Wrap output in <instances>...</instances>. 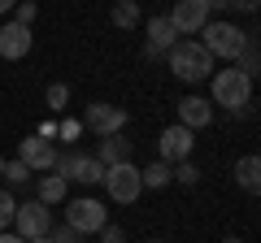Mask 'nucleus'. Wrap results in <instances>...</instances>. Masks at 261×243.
<instances>
[{
    "label": "nucleus",
    "mask_w": 261,
    "mask_h": 243,
    "mask_svg": "<svg viewBox=\"0 0 261 243\" xmlns=\"http://www.w3.org/2000/svg\"><path fill=\"white\" fill-rule=\"evenodd\" d=\"M35 200H39L44 208L65 204V200H70V183H65L61 174H39V183H35Z\"/></svg>",
    "instance_id": "2eb2a0df"
},
{
    "label": "nucleus",
    "mask_w": 261,
    "mask_h": 243,
    "mask_svg": "<svg viewBox=\"0 0 261 243\" xmlns=\"http://www.w3.org/2000/svg\"><path fill=\"white\" fill-rule=\"evenodd\" d=\"M166 66L178 83H205L214 74V56L200 48V39H178L174 48L166 52Z\"/></svg>",
    "instance_id": "f03ea898"
},
{
    "label": "nucleus",
    "mask_w": 261,
    "mask_h": 243,
    "mask_svg": "<svg viewBox=\"0 0 261 243\" xmlns=\"http://www.w3.org/2000/svg\"><path fill=\"white\" fill-rule=\"evenodd\" d=\"M79 131H83L79 122H61V135H65V139H79Z\"/></svg>",
    "instance_id": "bb28decb"
},
{
    "label": "nucleus",
    "mask_w": 261,
    "mask_h": 243,
    "mask_svg": "<svg viewBox=\"0 0 261 243\" xmlns=\"http://www.w3.org/2000/svg\"><path fill=\"white\" fill-rule=\"evenodd\" d=\"M35 18H39V9L31 5V0H27V5H13V22H18V26H31Z\"/></svg>",
    "instance_id": "b1692460"
},
{
    "label": "nucleus",
    "mask_w": 261,
    "mask_h": 243,
    "mask_svg": "<svg viewBox=\"0 0 261 243\" xmlns=\"http://www.w3.org/2000/svg\"><path fill=\"white\" fill-rule=\"evenodd\" d=\"M18 161L31 169V174H53V165H57V148H53L48 139H39V135H31V139L18 143Z\"/></svg>",
    "instance_id": "9b49d317"
},
{
    "label": "nucleus",
    "mask_w": 261,
    "mask_h": 243,
    "mask_svg": "<svg viewBox=\"0 0 261 243\" xmlns=\"http://www.w3.org/2000/svg\"><path fill=\"white\" fill-rule=\"evenodd\" d=\"M192 148H196V139H192V131H183V126H166L161 131V139H157V161H166V165H183L187 157H192Z\"/></svg>",
    "instance_id": "9d476101"
},
{
    "label": "nucleus",
    "mask_w": 261,
    "mask_h": 243,
    "mask_svg": "<svg viewBox=\"0 0 261 243\" xmlns=\"http://www.w3.org/2000/svg\"><path fill=\"white\" fill-rule=\"evenodd\" d=\"M244 44H248V31L244 26H235V22H214L209 18V26L200 31V48H205L214 61H240V52H244Z\"/></svg>",
    "instance_id": "7ed1b4c3"
},
{
    "label": "nucleus",
    "mask_w": 261,
    "mask_h": 243,
    "mask_svg": "<svg viewBox=\"0 0 261 243\" xmlns=\"http://www.w3.org/2000/svg\"><path fill=\"white\" fill-rule=\"evenodd\" d=\"M222 243H244V239H235V234H231V239H222Z\"/></svg>",
    "instance_id": "7c9ffc66"
},
{
    "label": "nucleus",
    "mask_w": 261,
    "mask_h": 243,
    "mask_svg": "<svg viewBox=\"0 0 261 243\" xmlns=\"http://www.w3.org/2000/svg\"><path fill=\"white\" fill-rule=\"evenodd\" d=\"M44 104H48L53 113H65V104H70V87H65V83H48Z\"/></svg>",
    "instance_id": "aec40b11"
},
{
    "label": "nucleus",
    "mask_w": 261,
    "mask_h": 243,
    "mask_svg": "<svg viewBox=\"0 0 261 243\" xmlns=\"http://www.w3.org/2000/svg\"><path fill=\"white\" fill-rule=\"evenodd\" d=\"M148 243H166V239H148Z\"/></svg>",
    "instance_id": "473e14b6"
},
{
    "label": "nucleus",
    "mask_w": 261,
    "mask_h": 243,
    "mask_svg": "<svg viewBox=\"0 0 261 243\" xmlns=\"http://www.w3.org/2000/svg\"><path fill=\"white\" fill-rule=\"evenodd\" d=\"M0 243H27V239H18L13 230H5V234H0Z\"/></svg>",
    "instance_id": "cd10ccee"
},
{
    "label": "nucleus",
    "mask_w": 261,
    "mask_h": 243,
    "mask_svg": "<svg viewBox=\"0 0 261 243\" xmlns=\"http://www.w3.org/2000/svg\"><path fill=\"white\" fill-rule=\"evenodd\" d=\"M48 239H53V243H79V234L70 230V226H53V230H48Z\"/></svg>",
    "instance_id": "393cba45"
},
{
    "label": "nucleus",
    "mask_w": 261,
    "mask_h": 243,
    "mask_svg": "<svg viewBox=\"0 0 261 243\" xmlns=\"http://www.w3.org/2000/svg\"><path fill=\"white\" fill-rule=\"evenodd\" d=\"M31 243H53V239H48V234H44V239H31Z\"/></svg>",
    "instance_id": "c756f323"
},
{
    "label": "nucleus",
    "mask_w": 261,
    "mask_h": 243,
    "mask_svg": "<svg viewBox=\"0 0 261 243\" xmlns=\"http://www.w3.org/2000/svg\"><path fill=\"white\" fill-rule=\"evenodd\" d=\"M31 48H35L31 26H18V22H5L0 26V56L5 61H22V56H31Z\"/></svg>",
    "instance_id": "f8f14e48"
},
{
    "label": "nucleus",
    "mask_w": 261,
    "mask_h": 243,
    "mask_svg": "<svg viewBox=\"0 0 261 243\" xmlns=\"http://www.w3.org/2000/svg\"><path fill=\"white\" fill-rule=\"evenodd\" d=\"M170 183H183V187H196V183H200V169L183 161V165H174V169H170Z\"/></svg>",
    "instance_id": "5701e85b"
},
{
    "label": "nucleus",
    "mask_w": 261,
    "mask_h": 243,
    "mask_svg": "<svg viewBox=\"0 0 261 243\" xmlns=\"http://www.w3.org/2000/svg\"><path fill=\"white\" fill-rule=\"evenodd\" d=\"M235 183H240L248 196H257V191H261V157H252V152H248V157L235 161Z\"/></svg>",
    "instance_id": "f3484780"
},
{
    "label": "nucleus",
    "mask_w": 261,
    "mask_h": 243,
    "mask_svg": "<svg viewBox=\"0 0 261 243\" xmlns=\"http://www.w3.org/2000/svg\"><path fill=\"white\" fill-rule=\"evenodd\" d=\"M170 169H174V165H166V161H152L148 169H140L144 191H161V187H170Z\"/></svg>",
    "instance_id": "a211bd4d"
},
{
    "label": "nucleus",
    "mask_w": 261,
    "mask_h": 243,
    "mask_svg": "<svg viewBox=\"0 0 261 243\" xmlns=\"http://www.w3.org/2000/svg\"><path fill=\"white\" fill-rule=\"evenodd\" d=\"M0 13H13V0H0Z\"/></svg>",
    "instance_id": "c85d7f7f"
},
{
    "label": "nucleus",
    "mask_w": 261,
    "mask_h": 243,
    "mask_svg": "<svg viewBox=\"0 0 261 243\" xmlns=\"http://www.w3.org/2000/svg\"><path fill=\"white\" fill-rule=\"evenodd\" d=\"M100 183H105V191H109V200H113V204H126V208L144 196L140 165H135V161H126V165H109Z\"/></svg>",
    "instance_id": "39448f33"
},
{
    "label": "nucleus",
    "mask_w": 261,
    "mask_h": 243,
    "mask_svg": "<svg viewBox=\"0 0 261 243\" xmlns=\"http://www.w3.org/2000/svg\"><path fill=\"white\" fill-rule=\"evenodd\" d=\"M140 22H144V13H140V5H135V0H122V5H113V26L135 31Z\"/></svg>",
    "instance_id": "6ab92c4d"
},
{
    "label": "nucleus",
    "mask_w": 261,
    "mask_h": 243,
    "mask_svg": "<svg viewBox=\"0 0 261 243\" xmlns=\"http://www.w3.org/2000/svg\"><path fill=\"white\" fill-rule=\"evenodd\" d=\"M65 226L83 239V234H100L109 226V208L92 196H79V200H65Z\"/></svg>",
    "instance_id": "20e7f679"
},
{
    "label": "nucleus",
    "mask_w": 261,
    "mask_h": 243,
    "mask_svg": "<svg viewBox=\"0 0 261 243\" xmlns=\"http://www.w3.org/2000/svg\"><path fill=\"white\" fill-rule=\"evenodd\" d=\"M48 230H53V208H44L39 200H22L13 213V234L31 243V239H44Z\"/></svg>",
    "instance_id": "6e6552de"
},
{
    "label": "nucleus",
    "mask_w": 261,
    "mask_h": 243,
    "mask_svg": "<svg viewBox=\"0 0 261 243\" xmlns=\"http://www.w3.org/2000/svg\"><path fill=\"white\" fill-rule=\"evenodd\" d=\"M53 174H61L65 183H83V187H96L105 178V165L96 157H87V152H65V157H57Z\"/></svg>",
    "instance_id": "0eeeda50"
},
{
    "label": "nucleus",
    "mask_w": 261,
    "mask_h": 243,
    "mask_svg": "<svg viewBox=\"0 0 261 243\" xmlns=\"http://www.w3.org/2000/svg\"><path fill=\"white\" fill-rule=\"evenodd\" d=\"M13 213H18V200H13L9 191L0 187V234H5V230H13Z\"/></svg>",
    "instance_id": "412c9836"
},
{
    "label": "nucleus",
    "mask_w": 261,
    "mask_h": 243,
    "mask_svg": "<svg viewBox=\"0 0 261 243\" xmlns=\"http://www.w3.org/2000/svg\"><path fill=\"white\" fill-rule=\"evenodd\" d=\"M144 31H148V56H166L170 48L178 44V35H174V26L166 22V13L148 18V22H144Z\"/></svg>",
    "instance_id": "4468645a"
},
{
    "label": "nucleus",
    "mask_w": 261,
    "mask_h": 243,
    "mask_svg": "<svg viewBox=\"0 0 261 243\" xmlns=\"http://www.w3.org/2000/svg\"><path fill=\"white\" fill-rule=\"evenodd\" d=\"M100 243H126V230H122V226H105V230H100Z\"/></svg>",
    "instance_id": "a878e982"
},
{
    "label": "nucleus",
    "mask_w": 261,
    "mask_h": 243,
    "mask_svg": "<svg viewBox=\"0 0 261 243\" xmlns=\"http://www.w3.org/2000/svg\"><path fill=\"white\" fill-rule=\"evenodd\" d=\"M209 122H214V104L205 100V96H183V100H178V126H183V131H205Z\"/></svg>",
    "instance_id": "ddd939ff"
},
{
    "label": "nucleus",
    "mask_w": 261,
    "mask_h": 243,
    "mask_svg": "<svg viewBox=\"0 0 261 243\" xmlns=\"http://www.w3.org/2000/svg\"><path fill=\"white\" fill-rule=\"evenodd\" d=\"M130 157H135V143L122 139V135H109V139H100V148H96V161H100L105 169L109 165H126Z\"/></svg>",
    "instance_id": "dca6fc26"
},
{
    "label": "nucleus",
    "mask_w": 261,
    "mask_h": 243,
    "mask_svg": "<svg viewBox=\"0 0 261 243\" xmlns=\"http://www.w3.org/2000/svg\"><path fill=\"white\" fill-rule=\"evenodd\" d=\"M0 174H5V157H0Z\"/></svg>",
    "instance_id": "2f4dec72"
},
{
    "label": "nucleus",
    "mask_w": 261,
    "mask_h": 243,
    "mask_svg": "<svg viewBox=\"0 0 261 243\" xmlns=\"http://www.w3.org/2000/svg\"><path fill=\"white\" fill-rule=\"evenodd\" d=\"M0 178L13 183V187H27V183H31V169L22 165V161H5V174H0Z\"/></svg>",
    "instance_id": "4be33fe9"
},
{
    "label": "nucleus",
    "mask_w": 261,
    "mask_h": 243,
    "mask_svg": "<svg viewBox=\"0 0 261 243\" xmlns=\"http://www.w3.org/2000/svg\"><path fill=\"white\" fill-rule=\"evenodd\" d=\"M209 13H214V0H178L166 13V22L174 26V35H200L209 26Z\"/></svg>",
    "instance_id": "423d86ee"
},
{
    "label": "nucleus",
    "mask_w": 261,
    "mask_h": 243,
    "mask_svg": "<svg viewBox=\"0 0 261 243\" xmlns=\"http://www.w3.org/2000/svg\"><path fill=\"white\" fill-rule=\"evenodd\" d=\"M79 126L96 131V139L122 135V126H126V109H118V104H105V100H92V104L83 109V122H79Z\"/></svg>",
    "instance_id": "1a4fd4ad"
},
{
    "label": "nucleus",
    "mask_w": 261,
    "mask_h": 243,
    "mask_svg": "<svg viewBox=\"0 0 261 243\" xmlns=\"http://www.w3.org/2000/svg\"><path fill=\"white\" fill-rule=\"evenodd\" d=\"M209 104H222L226 113H248V104H252V78H244L235 66H226V70H214L209 74Z\"/></svg>",
    "instance_id": "f257e3e1"
}]
</instances>
